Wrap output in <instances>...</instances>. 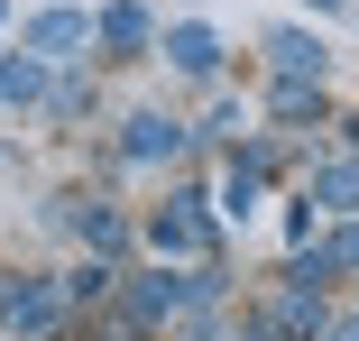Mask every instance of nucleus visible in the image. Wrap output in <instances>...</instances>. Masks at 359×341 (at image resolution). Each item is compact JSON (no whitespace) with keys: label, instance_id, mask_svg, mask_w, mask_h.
Masks as SVG:
<instances>
[{"label":"nucleus","instance_id":"20e7f679","mask_svg":"<svg viewBox=\"0 0 359 341\" xmlns=\"http://www.w3.org/2000/svg\"><path fill=\"white\" fill-rule=\"evenodd\" d=\"M93 37H102V46H120V55H138V46H157V28H148V10H129V0H111V10L93 19Z\"/></svg>","mask_w":359,"mask_h":341},{"label":"nucleus","instance_id":"9d476101","mask_svg":"<svg viewBox=\"0 0 359 341\" xmlns=\"http://www.w3.org/2000/svg\"><path fill=\"white\" fill-rule=\"evenodd\" d=\"M313 194L332 203V213H359V166H350V157H341V166H323V175H313Z\"/></svg>","mask_w":359,"mask_h":341},{"label":"nucleus","instance_id":"f257e3e1","mask_svg":"<svg viewBox=\"0 0 359 341\" xmlns=\"http://www.w3.org/2000/svg\"><path fill=\"white\" fill-rule=\"evenodd\" d=\"M65 295L55 277H0V323H10L19 341H46V332H65Z\"/></svg>","mask_w":359,"mask_h":341},{"label":"nucleus","instance_id":"6e6552de","mask_svg":"<svg viewBox=\"0 0 359 341\" xmlns=\"http://www.w3.org/2000/svg\"><path fill=\"white\" fill-rule=\"evenodd\" d=\"M166 55L184 65V74H212V65H222V46H212V28H166Z\"/></svg>","mask_w":359,"mask_h":341},{"label":"nucleus","instance_id":"4468645a","mask_svg":"<svg viewBox=\"0 0 359 341\" xmlns=\"http://www.w3.org/2000/svg\"><path fill=\"white\" fill-rule=\"evenodd\" d=\"M323 258H332V267H359V231H341V240H332Z\"/></svg>","mask_w":359,"mask_h":341},{"label":"nucleus","instance_id":"f8f14e48","mask_svg":"<svg viewBox=\"0 0 359 341\" xmlns=\"http://www.w3.org/2000/svg\"><path fill=\"white\" fill-rule=\"evenodd\" d=\"M46 93V74H37V65L19 55V65H0V102H37Z\"/></svg>","mask_w":359,"mask_h":341},{"label":"nucleus","instance_id":"ddd939ff","mask_svg":"<svg viewBox=\"0 0 359 341\" xmlns=\"http://www.w3.org/2000/svg\"><path fill=\"white\" fill-rule=\"evenodd\" d=\"M65 295H74V305H83V295H111V267H74V277H65Z\"/></svg>","mask_w":359,"mask_h":341},{"label":"nucleus","instance_id":"2eb2a0df","mask_svg":"<svg viewBox=\"0 0 359 341\" xmlns=\"http://www.w3.org/2000/svg\"><path fill=\"white\" fill-rule=\"evenodd\" d=\"M323 10H332V0H323Z\"/></svg>","mask_w":359,"mask_h":341},{"label":"nucleus","instance_id":"9b49d317","mask_svg":"<svg viewBox=\"0 0 359 341\" xmlns=\"http://www.w3.org/2000/svg\"><path fill=\"white\" fill-rule=\"evenodd\" d=\"M313 111H323V93H313L304 74H285V83H276V120H313Z\"/></svg>","mask_w":359,"mask_h":341},{"label":"nucleus","instance_id":"423d86ee","mask_svg":"<svg viewBox=\"0 0 359 341\" xmlns=\"http://www.w3.org/2000/svg\"><path fill=\"white\" fill-rule=\"evenodd\" d=\"M83 37H93V19H74V10H46V19L28 28V46H37V55H65V46H83Z\"/></svg>","mask_w":359,"mask_h":341},{"label":"nucleus","instance_id":"39448f33","mask_svg":"<svg viewBox=\"0 0 359 341\" xmlns=\"http://www.w3.org/2000/svg\"><path fill=\"white\" fill-rule=\"evenodd\" d=\"M148 240H157V249H203V240H212V231H203V213H194V194H184V203H166V213L148 222Z\"/></svg>","mask_w":359,"mask_h":341},{"label":"nucleus","instance_id":"f03ea898","mask_svg":"<svg viewBox=\"0 0 359 341\" xmlns=\"http://www.w3.org/2000/svg\"><path fill=\"white\" fill-rule=\"evenodd\" d=\"M175 148H184V129H175L166 111H138V120H129V139H120L129 166H157V157H175Z\"/></svg>","mask_w":359,"mask_h":341},{"label":"nucleus","instance_id":"1a4fd4ad","mask_svg":"<svg viewBox=\"0 0 359 341\" xmlns=\"http://www.w3.org/2000/svg\"><path fill=\"white\" fill-rule=\"evenodd\" d=\"M74 231H83V240H93V249H111V258H120V249H129V222H120V213H111V203H83V213H74Z\"/></svg>","mask_w":359,"mask_h":341},{"label":"nucleus","instance_id":"7ed1b4c3","mask_svg":"<svg viewBox=\"0 0 359 341\" xmlns=\"http://www.w3.org/2000/svg\"><path fill=\"white\" fill-rule=\"evenodd\" d=\"M194 305V277H138L129 286V314L138 323H166V314H184Z\"/></svg>","mask_w":359,"mask_h":341},{"label":"nucleus","instance_id":"0eeeda50","mask_svg":"<svg viewBox=\"0 0 359 341\" xmlns=\"http://www.w3.org/2000/svg\"><path fill=\"white\" fill-rule=\"evenodd\" d=\"M267 55H276V74H323V46H313L304 28H276V37H267Z\"/></svg>","mask_w":359,"mask_h":341}]
</instances>
